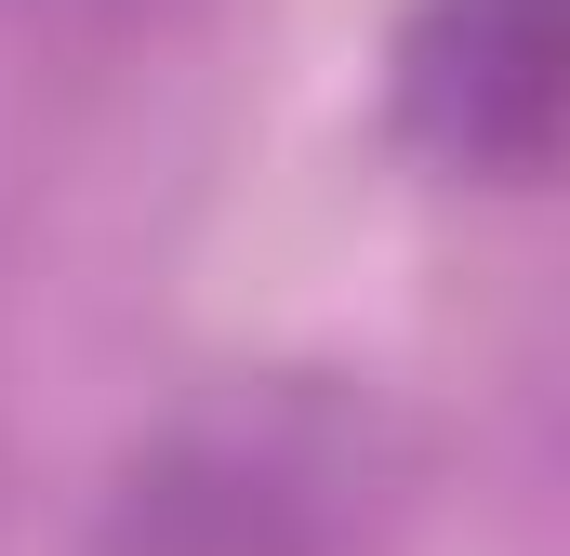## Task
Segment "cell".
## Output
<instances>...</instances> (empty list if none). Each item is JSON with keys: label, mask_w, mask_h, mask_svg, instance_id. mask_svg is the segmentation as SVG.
<instances>
[{"label": "cell", "mask_w": 570, "mask_h": 556, "mask_svg": "<svg viewBox=\"0 0 570 556\" xmlns=\"http://www.w3.org/2000/svg\"><path fill=\"white\" fill-rule=\"evenodd\" d=\"M385 490L399 424L345 371H226L107 464L80 556H372Z\"/></svg>", "instance_id": "cell-1"}, {"label": "cell", "mask_w": 570, "mask_h": 556, "mask_svg": "<svg viewBox=\"0 0 570 556\" xmlns=\"http://www.w3.org/2000/svg\"><path fill=\"white\" fill-rule=\"evenodd\" d=\"M27 13H134V0H27Z\"/></svg>", "instance_id": "cell-3"}, {"label": "cell", "mask_w": 570, "mask_h": 556, "mask_svg": "<svg viewBox=\"0 0 570 556\" xmlns=\"http://www.w3.org/2000/svg\"><path fill=\"white\" fill-rule=\"evenodd\" d=\"M385 146L425 186L544 199V172H558V0H399Z\"/></svg>", "instance_id": "cell-2"}]
</instances>
